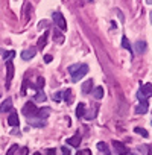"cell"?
Here are the masks:
<instances>
[{"label": "cell", "mask_w": 152, "mask_h": 155, "mask_svg": "<svg viewBox=\"0 0 152 155\" xmlns=\"http://www.w3.org/2000/svg\"><path fill=\"white\" fill-rule=\"evenodd\" d=\"M79 143H81V134H79V132H78V134H74V135L70 137V138H67V144H70V146L78 147Z\"/></svg>", "instance_id": "obj_9"}, {"label": "cell", "mask_w": 152, "mask_h": 155, "mask_svg": "<svg viewBox=\"0 0 152 155\" xmlns=\"http://www.w3.org/2000/svg\"><path fill=\"white\" fill-rule=\"evenodd\" d=\"M97 149H99L101 152H104V155H110V152H108V147H107V143H104V141H99V143H97Z\"/></svg>", "instance_id": "obj_22"}, {"label": "cell", "mask_w": 152, "mask_h": 155, "mask_svg": "<svg viewBox=\"0 0 152 155\" xmlns=\"http://www.w3.org/2000/svg\"><path fill=\"white\" fill-rule=\"evenodd\" d=\"M46 81H44V78H38V81H37V90H41L44 87Z\"/></svg>", "instance_id": "obj_26"}, {"label": "cell", "mask_w": 152, "mask_h": 155, "mask_svg": "<svg viewBox=\"0 0 152 155\" xmlns=\"http://www.w3.org/2000/svg\"><path fill=\"white\" fill-rule=\"evenodd\" d=\"M135 50H137V53H144L146 52V43L144 41H137L135 43Z\"/></svg>", "instance_id": "obj_16"}, {"label": "cell", "mask_w": 152, "mask_h": 155, "mask_svg": "<svg viewBox=\"0 0 152 155\" xmlns=\"http://www.w3.org/2000/svg\"><path fill=\"white\" fill-rule=\"evenodd\" d=\"M76 116H78V117H84L85 116V105L84 104L78 105V108H76Z\"/></svg>", "instance_id": "obj_19"}, {"label": "cell", "mask_w": 152, "mask_h": 155, "mask_svg": "<svg viewBox=\"0 0 152 155\" xmlns=\"http://www.w3.org/2000/svg\"><path fill=\"white\" fill-rule=\"evenodd\" d=\"M149 96H152V84L141 85V88L138 91V101H147Z\"/></svg>", "instance_id": "obj_4"}, {"label": "cell", "mask_w": 152, "mask_h": 155, "mask_svg": "<svg viewBox=\"0 0 152 155\" xmlns=\"http://www.w3.org/2000/svg\"><path fill=\"white\" fill-rule=\"evenodd\" d=\"M149 18H150V23H152V12H150V15H149Z\"/></svg>", "instance_id": "obj_34"}, {"label": "cell", "mask_w": 152, "mask_h": 155, "mask_svg": "<svg viewBox=\"0 0 152 155\" xmlns=\"http://www.w3.org/2000/svg\"><path fill=\"white\" fill-rule=\"evenodd\" d=\"M35 53H37V49L31 47V49H26V50L21 52V58H23L25 61H29V59H32V58L35 56Z\"/></svg>", "instance_id": "obj_7"}, {"label": "cell", "mask_w": 152, "mask_h": 155, "mask_svg": "<svg viewBox=\"0 0 152 155\" xmlns=\"http://www.w3.org/2000/svg\"><path fill=\"white\" fill-rule=\"evenodd\" d=\"M34 155H41V153H40V152H35V153H34Z\"/></svg>", "instance_id": "obj_37"}, {"label": "cell", "mask_w": 152, "mask_h": 155, "mask_svg": "<svg viewBox=\"0 0 152 155\" xmlns=\"http://www.w3.org/2000/svg\"><path fill=\"white\" fill-rule=\"evenodd\" d=\"M140 152H143L144 155H152V146L143 144V146H140Z\"/></svg>", "instance_id": "obj_23"}, {"label": "cell", "mask_w": 152, "mask_h": 155, "mask_svg": "<svg viewBox=\"0 0 152 155\" xmlns=\"http://www.w3.org/2000/svg\"><path fill=\"white\" fill-rule=\"evenodd\" d=\"M150 125H152V120H150Z\"/></svg>", "instance_id": "obj_38"}, {"label": "cell", "mask_w": 152, "mask_h": 155, "mask_svg": "<svg viewBox=\"0 0 152 155\" xmlns=\"http://www.w3.org/2000/svg\"><path fill=\"white\" fill-rule=\"evenodd\" d=\"M76 155H91V150L90 149H81V150H78Z\"/></svg>", "instance_id": "obj_28"}, {"label": "cell", "mask_w": 152, "mask_h": 155, "mask_svg": "<svg viewBox=\"0 0 152 155\" xmlns=\"http://www.w3.org/2000/svg\"><path fill=\"white\" fill-rule=\"evenodd\" d=\"M113 147L116 149V152H117L119 155H126V153H128V147H126L122 141L113 140Z\"/></svg>", "instance_id": "obj_5"}, {"label": "cell", "mask_w": 152, "mask_h": 155, "mask_svg": "<svg viewBox=\"0 0 152 155\" xmlns=\"http://www.w3.org/2000/svg\"><path fill=\"white\" fill-rule=\"evenodd\" d=\"M28 122H29V125H32V126H37V128H43V126H46V122L44 120H35V117H32V119H28Z\"/></svg>", "instance_id": "obj_15"}, {"label": "cell", "mask_w": 152, "mask_h": 155, "mask_svg": "<svg viewBox=\"0 0 152 155\" xmlns=\"http://www.w3.org/2000/svg\"><path fill=\"white\" fill-rule=\"evenodd\" d=\"M61 99H62V93L58 91V93L53 94V101H55V102H61Z\"/></svg>", "instance_id": "obj_29"}, {"label": "cell", "mask_w": 152, "mask_h": 155, "mask_svg": "<svg viewBox=\"0 0 152 155\" xmlns=\"http://www.w3.org/2000/svg\"><path fill=\"white\" fill-rule=\"evenodd\" d=\"M44 61H46V62H50V61H52V55H46V56H44Z\"/></svg>", "instance_id": "obj_33"}, {"label": "cell", "mask_w": 152, "mask_h": 155, "mask_svg": "<svg viewBox=\"0 0 152 155\" xmlns=\"http://www.w3.org/2000/svg\"><path fill=\"white\" fill-rule=\"evenodd\" d=\"M28 152H29V149L25 146V147H21L20 149V155H28Z\"/></svg>", "instance_id": "obj_30"}, {"label": "cell", "mask_w": 152, "mask_h": 155, "mask_svg": "<svg viewBox=\"0 0 152 155\" xmlns=\"http://www.w3.org/2000/svg\"><path fill=\"white\" fill-rule=\"evenodd\" d=\"M62 155H71V153H70V149H67V147L64 146V147H62Z\"/></svg>", "instance_id": "obj_31"}, {"label": "cell", "mask_w": 152, "mask_h": 155, "mask_svg": "<svg viewBox=\"0 0 152 155\" xmlns=\"http://www.w3.org/2000/svg\"><path fill=\"white\" fill-rule=\"evenodd\" d=\"M52 18H53V21H55V25L61 29V31H65L67 29V23H65V18H64V15L61 14V12H53L52 14Z\"/></svg>", "instance_id": "obj_3"}, {"label": "cell", "mask_w": 152, "mask_h": 155, "mask_svg": "<svg viewBox=\"0 0 152 155\" xmlns=\"http://www.w3.org/2000/svg\"><path fill=\"white\" fill-rule=\"evenodd\" d=\"M147 3H149V5H152V0H147Z\"/></svg>", "instance_id": "obj_35"}, {"label": "cell", "mask_w": 152, "mask_h": 155, "mask_svg": "<svg viewBox=\"0 0 152 155\" xmlns=\"http://www.w3.org/2000/svg\"><path fill=\"white\" fill-rule=\"evenodd\" d=\"M47 38H49V32H44L43 37H40V40H38V43H37V46H38L40 50H43V49L46 47V44H47Z\"/></svg>", "instance_id": "obj_12"}, {"label": "cell", "mask_w": 152, "mask_h": 155, "mask_svg": "<svg viewBox=\"0 0 152 155\" xmlns=\"http://www.w3.org/2000/svg\"><path fill=\"white\" fill-rule=\"evenodd\" d=\"M11 108H12V99L11 97H8L6 101H3V104L0 105V111H2V113L11 111Z\"/></svg>", "instance_id": "obj_11"}, {"label": "cell", "mask_w": 152, "mask_h": 155, "mask_svg": "<svg viewBox=\"0 0 152 155\" xmlns=\"http://www.w3.org/2000/svg\"><path fill=\"white\" fill-rule=\"evenodd\" d=\"M35 102H44L46 101V94L43 93V90H37V94H35Z\"/></svg>", "instance_id": "obj_20"}, {"label": "cell", "mask_w": 152, "mask_h": 155, "mask_svg": "<svg viewBox=\"0 0 152 155\" xmlns=\"http://www.w3.org/2000/svg\"><path fill=\"white\" fill-rule=\"evenodd\" d=\"M68 73L71 74V81L73 82H78L79 79L88 73V65L87 64H74V65H70L68 67Z\"/></svg>", "instance_id": "obj_1"}, {"label": "cell", "mask_w": 152, "mask_h": 155, "mask_svg": "<svg viewBox=\"0 0 152 155\" xmlns=\"http://www.w3.org/2000/svg\"><path fill=\"white\" fill-rule=\"evenodd\" d=\"M23 114H25L28 119L37 117V114H38V108L35 107V104H34V102H28V104L23 107Z\"/></svg>", "instance_id": "obj_2"}, {"label": "cell", "mask_w": 152, "mask_h": 155, "mask_svg": "<svg viewBox=\"0 0 152 155\" xmlns=\"http://www.w3.org/2000/svg\"><path fill=\"white\" fill-rule=\"evenodd\" d=\"M8 123H9L11 126H18L20 120H18V114H17L15 111H11V114H9V117H8Z\"/></svg>", "instance_id": "obj_10"}, {"label": "cell", "mask_w": 152, "mask_h": 155, "mask_svg": "<svg viewBox=\"0 0 152 155\" xmlns=\"http://www.w3.org/2000/svg\"><path fill=\"white\" fill-rule=\"evenodd\" d=\"M134 132L135 134H138V135H141V137H149V134H147V131L144 129V128H140V126H137V128H134Z\"/></svg>", "instance_id": "obj_21"}, {"label": "cell", "mask_w": 152, "mask_h": 155, "mask_svg": "<svg viewBox=\"0 0 152 155\" xmlns=\"http://www.w3.org/2000/svg\"><path fill=\"white\" fill-rule=\"evenodd\" d=\"M49 114H50V108H47V107H46V108H41V110H38V114H37V117L43 120V119H47V117H49Z\"/></svg>", "instance_id": "obj_14"}, {"label": "cell", "mask_w": 152, "mask_h": 155, "mask_svg": "<svg viewBox=\"0 0 152 155\" xmlns=\"http://www.w3.org/2000/svg\"><path fill=\"white\" fill-rule=\"evenodd\" d=\"M128 155H138V153H132V152H131V153H128Z\"/></svg>", "instance_id": "obj_36"}, {"label": "cell", "mask_w": 152, "mask_h": 155, "mask_svg": "<svg viewBox=\"0 0 152 155\" xmlns=\"http://www.w3.org/2000/svg\"><path fill=\"white\" fill-rule=\"evenodd\" d=\"M93 96H94L96 99H102V97H104V87H96V88L93 90Z\"/></svg>", "instance_id": "obj_18"}, {"label": "cell", "mask_w": 152, "mask_h": 155, "mask_svg": "<svg viewBox=\"0 0 152 155\" xmlns=\"http://www.w3.org/2000/svg\"><path fill=\"white\" fill-rule=\"evenodd\" d=\"M15 56V52L14 50H9V52H5V55H3V58H5V61H12V58Z\"/></svg>", "instance_id": "obj_24"}, {"label": "cell", "mask_w": 152, "mask_h": 155, "mask_svg": "<svg viewBox=\"0 0 152 155\" xmlns=\"http://www.w3.org/2000/svg\"><path fill=\"white\" fill-rule=\"evenodd\" d=\"M6 70H8V76H6V87H9L12 78H14V64L12 61H6Z\"/></svg>", "instance_id": "obj_6"}, {"label": "cell", "mask_w": 152, "mask_h": 155, "mask_svg": "<svg viewBox=\"0 0 152 155\" xmlns=\"http://www.w3.org/2000/svg\"><path fill=\"white\" fill-rule=\"evenodd\" d=\"M147 108H149L147 101H140L138 107L135 108V113H137V114H146V113H147Z\"/></svg>", "instance_id": "obj_8"}, {"label": "cell", "mask_w": 152, "mask_h": 155, "mask_svg": "<svg viewBox=\"0 0 152 155\" xmlns=\"http://www.w3.org/2000/svg\"><path fill=\"white\" fill-rule=\"evenodd\" d=\"M17 149H18V144H12V146H11V147L8 149V152H6V155H14Z\"/></svg>", "instance_id": "obj_27"}, {"label": "cell", "mask_w": 152, "mask_h": 155, "mask_svg": "<svg viewBox=\"0 0 152 155\" xmlns=\"http://www.w3.org/2000/svg\"><path fill=\"white\" fill-rule=\"evenodd\" d=\"M62 97H64V101H65L67 104H71V102H73V94H71V90H70V88H67V90L62 93Z\"/></svg>", "instance_id": "obj_17"}, {"label": "cell", "mask_w": 152, "mask_h": 155, "mask_svg": "<svg viewBox=\"0 0 152 155\" xmlns=\"http://www.w3.org/2000/svg\"><path fill=\"white\" fill-rule=\"evenodd\" d=\"M93 88V79H87L84 84H82V93L84 94H88Z\"/></svg>", "instance_id": "obj_13"}, {"label": "cell", "mask_w": 152, "mask_h": 155, "mask_svg": "<svg viewBox=\"0 0 152 155\" xmlns=\"http://www.w3.org/2000/svg\"><path fill=\"white\" fill-rule=\"evenodd\" d=\"M55 153H56L55 149H47V152H46V155H55Z\"/></svg>", "instance_id": "obj_32"}, {"label": "cell", "mask_w": 152, "mask_h": 155, "mask_svg": "<svg viewBox=\"0 0 152 155\" xmlns=\"http://www.w3.org/2000/svg\"><path fill=\"white\" fill-rule=\"evenodd\" d=\"M122 46H123L125 49H128L129 52L132 50V47H131V44H129V41H128V38H126V37H123V38H122Z\"/></svg>", "instance_id": "obj_25"}]
</instances>
